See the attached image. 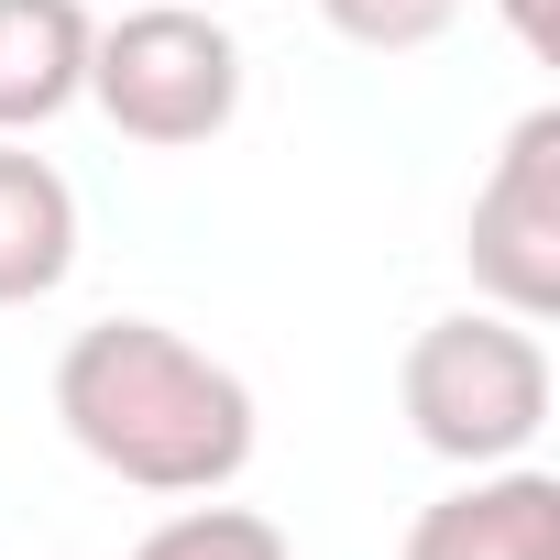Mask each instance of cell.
I'll list each match as a JSON object with an SVG mask.
<instances>
[{"instance_id":"cell-1","label":"cell","mask_w":560,"mask_h":560,"mask_svg":"<svg viewBox=\"0 0 560 560\" xmlns=\"http://www.w3.org/2000/svg\"><path fill=\"white\" fill-rule=\"evenodd\" d=\"M56 429L132 494H231L253 462V385L165 319H100L56 352Z\"/></svg>"},{"instance_id":"cell-2","label":"cell","mask_w":560,"mask_h":560,"mask_svg":"<svg viewBox=\"0 0 560 560\" xmlns=\"http://www.w3.org/2000/svg\"><path fill=\"white\" fill-rule=\"evenodd\" d=\"M396 407L418 429V451L462 462V472H494V462H527L538 429H549V352L527 319L505 308H451L407 341L396 363Z\"/></svg>"},{"instance_id":"cell-3","label":"cell","mask_w":560,"mask_h":560,"mask_svg":"<svg viewBox=\"0 0 560 560\" xmlns=\"http://www.w3.org/2000/svg\"><path fill=\"white\" fill-rule=\"evenodd\" d=\"M89 100L121 143H154V154H187L209 132H231L242 110V45L220 12L198 0H154V12H121L89 34Z\"/></svg>"},{"instance_id":"cell-4","label":"cell","mask_w":560,"mask_h":560,"mask_svg":"<svg viewBox=\"0 0 560 560\" xmlns=\"http://www.w3.org/2000/svg\"><path fill=\"white\" fill-rule=\"evenodd\" d=\"M462 264H472V287L505 308V319H549L560 308V110L538 100L505 154L483 165L472 187V220H462Z\"/></svg>"},{"instance_id":"cell-5","label":"cell","mask_w":560,"mask_h":560,"mask_svg":"<svg viewBox=\"0 0 560 560\" xmlns=\"http://www.w3.org/2000/svg\"><path fill=\"white\" fill-rule=\"evenodd\" d=\"M407 560H560V472L494 462V472L451 483L440 505H418Z\"/></svg>"},{"instance_id":"cell-6","label":"cell","mask_w":560,"mask_h":560,"mask_svg":"<svg viewBox=\"0 0 560 560\" xmlns=\"http://www.w3.org/2000/svg\"><path fill=\"white\" fill-rule=\"evenodd\" d=\"M89 0H0V132H45L89 100Z\"/></svg>"},{"instance_id":"cell-7","label":"cell","mask_w":560,"mask_h":560,"mask_svg":"<svg viewBox=\"0 0 560 560\" xmlns=\"http://www.w3.org/2000/svg\"><path fill=\"white\" fill-rule=\"evenodd\" d=\"M78 275V187L0 132V308H34Z\"/></svg>"},{"instance_id":"cell-8","label":"cell","mask_w":560,"mask_h":560,"mask_svg":"<svg viewBox=\"0 0 560 560\" xmlns=\"http://www.w3.org/2000/svg\"><path fill=\"white\" fill-rule=\"evenodd\" d=\"M121 560H298L287 549V527L275 516H253V505H209V494H187L165 527H143Z\"/></svg>"},{"instance_id":"cell-9","label":"cell","mask_w":560,"mask_h":560,"mask_svg":"<svg viewBox=\"0 0 560 560\" xmlns=\"http://www.w3.org/2000/svg\"><path fill=\"white\" fill-rule=\"evenodd\" d=\"M319 23L341 45H363V56H418V45H440L462 23V0H319Z\"/></svg>"},{"instance_id":"cell-10","label":"cell","mask_w":560,"mask_h":560,"mask_svg":"<svg viewBox=\"0 0 560 560\" xmlns=\"http://www.w3.org/2000/svg\"><path fill=\"white\" fill-rule=\"evenodd\" d=\"M494 12H505V34H516L538 67H560V0H494Z\"/></svg>"},{"instance_id":"cell-11","label":"cell","mask_w":560,"mask_h":560,"mask_svg":"<svg viewBox=\"0 0 560 560\" xmlns=\"http://www.w3.org/2000/svg\"><path fill=\"white\" fill-rule=\"evenodd\" d=\"M198 12H231V0H198Z\"/></svg>"}]
</instances>
